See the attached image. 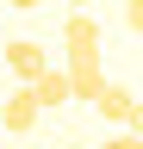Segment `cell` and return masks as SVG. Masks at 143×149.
<instances>
[{
	"label": "cell",
	"instance_id": "6",
	"mask_svg": "<svg viewBox=\"0 0 143 149\" xmlns=\"http://www.w3.org/2000/svg\"><path fill=\"white\" fill-rule=\"evenodd\" d=\"M106 93V68H75L68 74V100H100Z\"/></svg>",
	"mask_w": 143,
	"mask_h": 149
},
{
	"label": "cell",
	"instance_id": "5",
	"mask_svg": "<svg viewBox=\"0 0 143 149\" xmlns=\"http://www.w3.org/2000/svg\"><path fill=\"white\" fill-rule=\"evenodd\" d=\"M31 100H38V112L44 106H68V68H44V81L31 87Z\"/></svg>",
	"mask_w": 143,
	"mask_h": 149
},
{
	"label": "cell",
	"instance_id": "8",
	"mask_svg": "<svg viewBox=\"0 0 143 149\" xmlns=\"http://www.w3.org/2000/svg\"><path fill=\"white\" fill-rule=\"evenodd\" d=\"M124 25H131V31H143V0H131V6H124Z\"/></svg>",
	"mask_w": 143,
	"mask_h": 149
},
{
	"label": "cell",
	"instance_id": "1",
	"mask_svg": "<svg viewBox=\"0 0 143 149\" xmlns=\"http://www.w3.org/2000/svg\"><path fill=\"white\" fill-rule=\"evenodd\" d=\"M62 44H68V74L75 68H100V25H93V13H68L62 19Z\"/></svg>",
	"mask_w": 143,
	"mask_h": 149
},
{
	"label": "cell",
	"instance_id": "7",
	"mask_svg": "<svg viewBox=\"0 0 143 149\" xmlns=\"http://www.w3.org/2000/svg\"><path fill=\"white\" fill-rule=\"evenodd\" d=\"M100 149H143V137H131V130H112V137H106Z\"/></svg>",
	"mask_w": 143,
	"mask_h": 149
},
{
	"label": "cell",
	"instance_id": "2",
	"mask_svg": "<svg viewBox=\"0 0 143 149\" xmlns=\"http://www.w3.org/2000/svg\"><path fill=\"white\" fill-rule=\"evenodd\" d=\"M6 68L19 74V87H38V81H44V68H50V50H44V44H31V37H19V44H6Z\"/></svg>",
	"mask_w": 143,
	"mask_h": 149
},
{
	"label": "cell",
	"instance_id": "9",
	"mask_svg": "<svg viewBox=\"0 0 143 149\" xmlns=\"http://www.w3.org/2000/svg\"><path fill=\"white\" fill-rule=\"evenodd\" d=\"M124 130H131V137H143V100L131 106V118H124Z\"/></svg>",
	"mask_w": 143,
	"mask_h": 149
},
{
	"label": "cell",
	"instance_id": "10",
	"mask_svg": "<svg viewBox=\"0 0 143 149\" xmlns=\"http://www.w3.org/2000/svg\"><path fill=\"white\" fill-rule=\"evenodd\" d=\"M62 149H87V143H62Z\"/></svg>",
	"mask_w": 143,
	"mask_h": 149
},
{
	"label": "cell",
	"instance_id": "4",
	"mask_svg": "<svg viewBox=\"0 0 143 149\" xmlns=\"http://www.w3.org/2000/svg\"><path fill=\"white\" fill-rule=\"evenodd\" d=\"M93 106H100V118L112 124V130H124V118H131V106H137V93L124 87V81H106V93H100Z\"/></svg>",
	"mask_w": 143,
	"mask_h": 149
},
{
	"label": "cell",
	"instance_id": "3",
	"mask_svg": "<svg viewBox=\"0 0 143 149\" xmlns=\"http://www.w3.org/2000/svg\"><path fill=\"white\" fill-rule=\"evenodd\" d=\"M31 124H38V100H31V87H13L6 100H0V137H6V130L25 137Z\"/></svg>",
	"mask_w": 143,
	"mask_h": 149
}]
</instances>
